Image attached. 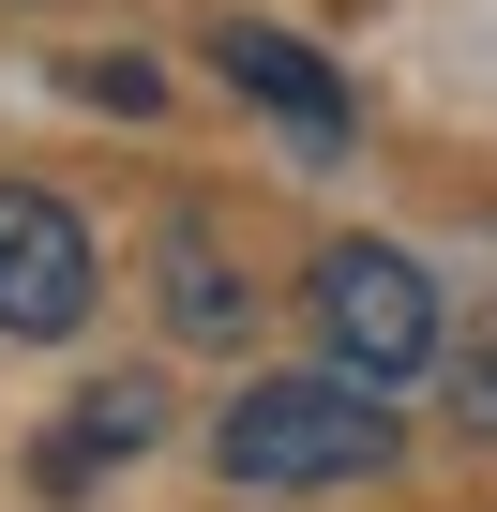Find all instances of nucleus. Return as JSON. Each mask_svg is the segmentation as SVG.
Instances as JSON below:
<instances>
[{"label":"nucleus","mask_w":497,"mask_h":512,"mask_svg":"<svg viewBox=\"0 0 497 512\" xmlns=\"http://www.w3.org/2000/svg\"><path fill=\"white\" fill-rule=\"evenodd\" d=\"M407 437H392V407H377V377H257L226 422H211V467L241 482V497H317V482H377Z\"/></svg>","instance_id":"f257e3e1"},{"label":"nucleus","mask_w":497,"mask_h":512,"mask_svg":"<svg viewBox=\"0 0 497 512\" xmlns=\"http://www.w3.org/2000/svg\"><path fill=\"white\" fill-rule=\"evenodd\" d=\"M302 302H317V347H332L347 377H377V392H392V377H422V362H437V332H452V317H437V287H422V256H392V241H332Z\"/></svg>","instance_id":"f03ea898"},{"label":"nucleus","mask_w":497,"mask_h":512,"mask_svg":"<svg viewBox=\"0 0 497 512\" xmlns=\"http://www.w3.org/2000/svg\"><path fill=\"white\" fill-rule=\"evenodd\" d=\"M91 302H106V272H91V226H76V196H46V181H0V332H16V347H61Z\"/></svg>","instance_id":"7ed1b4c3"},{"label":"nucleus","mask_w":497,"mask_h":512,"mask_svg":"<svg viewBox=\"0 0 497 512\" xmlns=\"http://www.w3.org/2000/svg\"><path fill=\"white\" fill-rule=\"evenodd\" d=\"M211 61H226V91H257L302 151H347V91H332V61L302 46V31H272V16H226L211 31Z\"/></svg>","instance_id":"20e7f679"},{"label":"nucleus","mask_w":497,"mask_h":512,"mask_svg":"<svg viewBox=\"0 0 497 512\" xmlns=\"http://www.w3.org/2000/svg\"><path fill=\"white\" fill-rule=\"evenodd\" d=\"M151 422H166V392H151V377H106V392H91V422H61V437H46V482H91V467L151 452Z\"/></svg>","instance_id":"39448f33"},{"label":"nucleus","mask_w":497,"mask_h":512,"mask_svg":"<svg viewBox=\"0 0 497 512\" xmlns=\"http://www.w3.org/2000/svg\"><path fill=\"white\" fill-rule=\"evenodd\" d=\"M166 317H181L196 347H226V332H241V272H226L196 226H166Z\"/></svg>","instance_id":"423d86ee"},{"label":"nucleus","mask_w":497,"mask_h":512,"mask_svg":"<svg viewBox=\"0 0 497 512\" xmlns=\"http://www.w3.org/2000/svg\"><path fill=\"white\" fill-rule=\"evenodd\" d=\"M437 392H452V422H467V437H497V302L437 332Z\"/></svg>","instance_id":"0eeeda50"}]
</instances>
